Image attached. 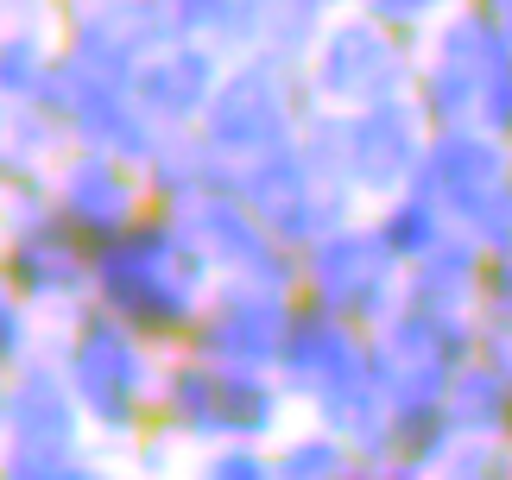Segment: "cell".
Here are the masks:
<instances>
[{"label":"cell","instance_id":"6da1fadb","mask_svg":"<svg viewBox=\"0 0 512 480\" xmlns=\"http://www.w3.org/2000/svg\"><path fill=\"white\" fill-rule=\"evenodd\" d=\"M215 278V259L171 209H146L121 234L95 240V297L165 354L190 342Z\"/></svg>","mask_w":512,"mask_h":480},{"label":"cell","instance_id":"7a4b0ae2","mask_svg":"<svg viewBox=\"0 0 512 480\" xmlns=\"http://www.w3.org/2000/svg\"><path fill=\"white\" fill-rule=\"evenodd\" d=\"M64 360L76 405H83L95 443L127 449L152 417H159V373H165V348H152L127 316H114L102 297H89L83 310H70L57 335L45 342Z\"/></svg>","mask_w":512,"mask_h":480},{"label":"cell","instance_id":"3957f363","mask_svg":"<svg viewBox=\"0 0 512 480\" xmlns=\"http://www.w3.org/2000/svg\"><path fill=\"white\" fill-rule=\"evenodd\" d=\"M89 417L76 405L64 360L38 348L7 373V436H0V480H95Z\"/></svg>","mask_w":512,"mask_h":480},{"label":"cell","instance_id":"277c9868","mask_svg":"<svg viewBox=\"0 0 512 480\" xmlns=\"http://www.w3.org/2000/svg\"><path fill=\"white\" fill-rule=\"evenodd\" d=\"M310 108H323V102L310 89L304 57L279 51V45H253L241 57H228V76H222V89H215V102L203 114V139L241 165V158L266 152V146L298 139Z\"/></svg>","mask_w":512,"mask_h":480},{"label":"cell","instance_id":"5b68a950","mask_svg":"<svg viewBox=\"0 0 512 480\" xmlns=\"http://www.w3.org/2000/svg\"><path fill=\"white\" fill-rule=\"evenodd\" d=\"M0 278L38 316L64 323L70 310H83L95 297V240L51 196L0 203Z\"/></svg>","mask_w":512,"mask_h":480},{"label":"cell","instance_id":"8992f818","mask_svg":"<svg viewBox=\"0 0 512 480\" xmlns=\"http://www.w3.org/2000/svg\"><path fill=\"white\" fill-rule=\"evenodd\" d=\"M310 89L329 108H367L386 95H411L424 64V32H392L361 7H342L310 45Z\"/></svg>","mask_w":512,"mask_h":480},{"label":"cell","instance_id":"52a82bcc","mask_svg":"<svg viewBox=\"0 0 512 480\" xmlns=\"http://www.w3.org/2000/svg\"><path fill=\"white\" fill-rule=\"evenodd\" d=\"M481 354V310H437L405 304L373 329L367 367L386 386V398H443L449 373Z\"/></svg>","mask_w":512,"mask_h":480},{"label":"cell","instance_id":"ba28073f","mask_svg":"<svg viewBox=\"0 0 512 480\" xmlns=\"http://www.w3.org/2000/svg\"><path fill=\"white\" fill-rule=\"evenodd\" d=\"M304 291L317 297V304L342 310L348 323L380 329L386 316L405 304V266L392 259L380 228H373L367 215H354L348 228L323 234L317 247H304Z\"/></svg>","mask_w":512,"mask_h":480},{"label":"cell","instance_id":"9c48e42d","mask_svg":"<svg viewBox=\"0 0 512 480\" xmlns=\"http://www.w3.org/2000/svg\"><path fill=\"white\" fill-rule=\"evenodd\" d=\"M38 102L64 114L70 133L83 139V146H108V152L133 158V165H146L152 146L165 139V127L140 108V95H133L127 76L95 70L89 57H76V51H57L51 83H45V95H38Z\"/></svg>","mask_w":512,"mask_h":480},{"label":"cell","instance_id":"30bf717a","mask_svg":"<svg viewBox=\"0 0 512 480\" xmlns=\"http://www.w3.org/2000/svg\"><path fill=\"white\" fill-rule=\"evenodd\" d=\"M291 304H298V291L222 272L184 348L215 360V367H272L285 342V323H291Z\"/></svg>","mask_w":512,"mask_h":480},{"label":"cell","instance_id":"8fae6325","mask_svg":"<svg viewBox=\"0 0 512 480\" xmlns=\"http://www.w3.org/2000/svg\"><path fill=\"white\" fill-rule=\"evenodd\" d=\"M177 222L196 234V247L215 259V272L260 278V285H279V291H304V253L285 247V240L266 228V215L241 203V190L203 196V203L177 209Z\"/></svg>","mask_w":512,"mask_h":480},{"label":"cell","instance_id":"7c38bea8","mask_svg":"<svg viewBox=\"0 0 512 480\" xmlns=\"http://www.w3.org/2000/svg\"><path fill=\"white\" fill-rule=\"evenodd\" d=\"M57 32H64V51L89 57L95 70L127 76V83L159 45L184 38L171 0H57Z\"/></svg>","mask_w":512,"mask_h":480},{"label":"cell","instance_id":"4fadbf2b","mask_svg":"<svg viewBox=\"0 0 512 480\" xmlns=\"http://www.w3.org/2000/svg\"><path fill=\"white\" fill-rule=\"evenodd\" d=\"M367 354H373V329L348 323L342 310H329V304H317L310 291H298L272 373L285 379L291 405H310L317 392L342 386V379H354V373H367Z\"/></svg>","mask_w":512,"mask_h":480},{"label":"cell","instance_id":"5bb4252c","mask_svg":"<svg viewBox=\"0 0 512 480\" xmlns=\"http://www.w3.org/2000/svg\"><path fill=\"white\" fill-rule=\"evenodd\" d=\"M51 203L64 209L89 240H108V234H121L133 215H146L152 196H146V171L133 165V158L76 139V146L51 165Z\"/></svg>","mask_w":512,"mask_h":480},{"label":"cell","instance_id":"9a60e30c","mask_svg":"<svg viewBox=\"0 0 512 480\" xmlns=\"http://www.w3.org/2000/svg\"><path fill=\"white\" fill-rule=\"evenodd\" d=\"M424 146H430V120L411 95H386V102L348 108V184L367 203L405 190L424 165Z\"/></svg>","mask_w":512,"mask_h":480},{"label":"cell","instance_id":"2e32d148","mask_svg":"<svg viewBox=\"0 0 512 480\" xmlns=\"http://www.w3.org/2000/svg\"><path fill=\"white\" fill-rule=\"evenodd\" d=\"M222 76H228V57L215 45H203V38H171V45H159L133 70V95H140V108L165 133H177V127H203Z\"/></svg>","mask_w":512,"mask_h":480},{"label":"cell","instance_id":"e0dca14e","mask_svg":"<svg viewBox=\"0 0 512 480\" xmlns=\"http://www.w3.org/2000/svg\"><path fill=\"white\" fill-rule=\"evenodd\" d=\"M506 171H512V139L487 133L481 120H462V127H437V133H430L424 165H418L411 184H418L424 196H437V203L462 222L468 203L487 196Z\"/></svg>","mask_w":512,"mask_h":480},{"label":"cell","instance_id":"ac0fdd59","mask_svg":"<svg viewBox=\"0 0 512 480\" xmlns=\"http://www.w3.org/2000/svg\"><path fill=\"white\" fill-rule=\"evenodd\" d=\"M140 171H146L152 209H171V215L190 209V203H203V196L241 190V165H234L228 152H215L209 139H203V127H177V133H165Z\"/></svg>","mask_w":512,"mask_h":480},{"label":"cell","instance_id":"d6986e66","mask_svg":"<svg viewBox=\"0 0 512 480\" xmlns=\"http://www.w3.org/2000/svg\"><path fill=\"white\" fill-rule=\"evenodd\" d=\"M159 430H171L184 449H209L222 443V367L190 348H171L165 354V373H159Z\"/></svg>","mask_w":512,"mask_h":480},{"label":"cell","instance_id":"ffe728a7","mask_svg":"<svg viewBox=\"0 0 512 480\" xmlns=\"http://www.w3.org/2000/svg\"><path fill=\"white\" fill-rule=\"evenodd\" d=\"M481 272H487V247L456 222L424 259L405 266V297L437 310H481Z\"/></svg>","mask_w":512,"mask_h":480},{"label":"cell","instance_id":"44dd1931","mask_svg":"<svg viewBox=\"0 0 512 480\" xmlns=\"http://www.w3.org/2000/svg\"><path fill=\"white\" fill-rule=\"evenodd\" d=\"M424 51L443 57V64H462L468 76H481V83H494L500 70H512V32H506L500 7H481V0L449 7L437 26L424 32Z\"/></svg>","mask_w":512,"mask_h":480},{"label":"cell","instance_id":"7402d4cb","mask_svg":"<svg viewBox=\"0 0 512 480\" xmlns=\"http://www.w3.org/2000/svg\"><path fill=\"white\" fill-rule=\"evenodd\" d=\"M456 443H462V430L443 398H392V480L443 474Z\"/></svg>","mask_w":512,"mask_h":480},{"label":"cell","instance_id":"603a6c76","mask_svg":"<svg viewBox=\"0 0 512 480\" xmlns=\"http://www.w3.org/2000/svg\"><path fill=\"white\" fill-rule=\"evenodd\" d=\"M291 411V392L272 367H222V430L247 443H272Z\"/></svg>","mask_w":512,"mask_h":480},{"label":"cell","instance_id":"cb8c5ba5","mask_svg":"<svg viewBox=\"0 0 512 480\" xmlns=\"http://www.w3.org/2000/svg\"><path fill=\"white\" fill-rule=\"evenodd\" d=\"M272 7H279V0H171L177 32L203 38V45H215L222 57H241L253 45H266Z\"/></svg>","mask_w":512,"mask_h":480},{"label":"cell","instance_id":"d4e9b609","mask_svg":"<svg viewBox=\"0 0 512 480\" xmlns=\"http://www.w3.org/2000/svg\"><path fill=\"white\" fill-rule=\"evenodd\" d=\"M373 228H380V240L392 247V259L399 266H411V259H424L437 240L456 228V215H449L437 196H424L418 184H405V190H392V196H380L373 203V215H367Z\"/></svg>","mask_w":512,"mask_h":480},{"label":"cell","instance_id":"484cf974","mask_svg":"<svg viewBox=\"0 0 512 480\" xmlns=\"http://www.w3.org/2000/svg\"><path fill=\"white\" fill-rule=\"evenodd\" d=\"M449 417H456L462 436H506L512 424V379L494 367V360H468V367L449 373V392H443Z\"/></svg>","mask_w":512,"mask_h":480},{"label":"cell","instance_id":"4316f807","mask_svg":"<svg viewBox=\"0 0 512 480\" xmlns=\"http://www.w3.org/2000/svg\"><path fill=\"white\" fill-rule=\"evenodd\" d=\"M310 184H323V177L310 171V158H304L298 139H285V146H266V152L241 158V203H247V209H260L266 222H272L279 209L298 203Z\"/></svg>","mask_w":512,"mask_h":480},{"label":"cell","instance_id":"83f0119b","mask_svg":"<svg viewBox=\"0 0 512 480\" xmlns=\"http://www.w3.org/2000/svg\"><path fill=\"white\" fill-rule=\"evenodd\" d=\"M64 51L57 26H0V102H38Z\"/></svg>","mask_w":512,"mask_h":480},{"label":"cell","instance_id":"f1b7e54d","mask_svg":"<svg viewBox=\"0 0 512 480\" xmlns=\"http://www.w3.org/2000/svg\"><path fill=\"white\" fill-rule=\"evenodd\" d=\"M354 468H361V455L329 424H310L272 449V480H354Z\"/></svg>","mask_w":512,"mask_h":480},{"label":"cell","instance_id":"f546056e","mask_svg":"<svg viewBox=\"0 0 512 480\" xmlns=\"http://www.w3.org/2000/svg\"><path fill=\"white\" fill-rule=\"evenodd\" d=\"M481 89H487L481 76H468L462 64H443V57L424 51L418 83H411V102L424 108L430 133H437V127H462V120H475L481 114Z\"/></svg>","mask_w":512,"mask_h":480},{"label":"cell","instance_id":"4dcf8cb0","mask_svg":"<svg viewBox=\"0 0 512 480\" xmlns=\"http://www.w3.org/2000/svg\"><path fill=\"white\" fill-rule=\"evenodd\" d=\"M7 139L19 152H32V158H45V165H57L70 146H76V133H70V120L45 108V102H13L7 108Z\"/></svg>","mask_w":512,"mask_h":480},{"label":"cell","instance_id":"1f68e13d","mask_svg":"<svg viewBox=\"0 0 512 480\" xmlns=\"http://www.w3.org/2000/svg\"><path fill=\"white\" fill-rule=\"evenodd\" d=\"M45 348V329H38V310L19 297L7 278H0V379L13 367H26V360Z\"/></svg>","mask_w":512,"mask_h":480},{"label":"cell","instance_id":"d6a6232c","mask_svg":"<svg viewBox=\"0 0 512 480\" xmlns=\"http://www.w3.org/2000/svg\"><path fill=\"white\" fill-rule=\"evenodd\" d=\"M449 480H512V443L506 436H462L443 462Z\"/></svg>","mask_w":512,"mask_h":480},{"label":"cell","instance_id":"836d02e7","mask_svg":"<svg viewBox=\"0 0 512 480\" xmlns=\"http://www.w3.org/2000/svg\"><path fill=\"white\" fill-rule=\"evenodd\" d=\"M462 228L475 234L487 253H512V171H506L487 196H475V203H468Z\"/></svg>","mask_w":512,"mask_h":480},{"label":"cell","instance_id":"e575fe53","mask_svg":"<svg viewBox=\"0 0 512 480\" xmlns=\"http://www.w3.org/2000/svg\"><path fill=\"white\" fill-rule=\"evenodd\" d=\"M203 474L209 480H272V449L247 443V436H222L203 449Z\"/></svg>","mask_w":512,"mask_h":480},{"label":"cell","instance_id":"d590c367","mask_svg":"<svg viewBox=\"0 0 512 480\" xmlns=\"http://www.w3.org/2000/svg\"><path fill=\"white\" fill-rule=\"evenodd\" d=\"M32 196H51V165L0 133V203H32Z\"/></svg>","mask_w":512,"mask_h":480},{"label":"cell","instance_id":"8d00e7d4","mask_svg":"<svg viewBox=\"0 0 512 480\" xmlns=\"http://www.w3.org/2000/svg\"><path fill=\"white\" fill-rule=\"evenodd\" d=\"M348 7H361L367 19H380L392 32H430L449 7H462V0H348Z\"/></svg>","mask_w":512,"mask_h":480},{"label":"cell","instance_id":"74e56055","mask_svg":"<svg viewBox=\"0 0 512 480\" xmlns=\"http://www.w3.org/2000/svg\"><path fill=\"white\" fill-rule=\"evenodd\" d=\"M323 26H329V19H323V13H310L304 0H279V7H272V26H266V45L310 57V45L323 38Z\"/></svg>","mask_w":512,"mask_h":480},{"label":"cell","instance_id":"f35d334b","mask_svg":"<svg viewBox=\"0 0 512 480\" xmlns=\"http://www.w3.org/2000/svg\"><path fill=\"white\" fill-rule=\"evenodd\" d=\"M481 316H500V323H512V253H487V272H481Z\"/></svg>","mask_w":512,"mask_h":480},{"label":"cell","instance_id":"ab89813d","mask_svg":"<svg viewBox=\"0 0 512 480\" xmlns=\"http://www.w3.org/2000/svg\"><path fill=\"white\" fill-rule=\"evenodd\" d=\"M177 449H184V443H177L171 430H159V424H146V430L127 443V455H133V468H140V474H165Z\"/></svg>","mask_w":512,"mask_h":480},{"label":"cell","instance_id":"60d3db41","mask_svg":"<svg viewBox=\"0 0 512 480\" xmlns=\"http://www.w3.org/2000/svg\"><path fill=\"white\" fill-rule=\"evenodd\" d=\"M475 120H481L487 133H500V139H512V70H500L494 83L481 89V114H475Z\"/></svg>","mask_w":512,"mask_h":480},{"label":"cell","instance_id":"b9f144b4","mask_svg":"<svg viewBox=\"0 0 512 480\" xmlns=\"http://www.w3.org/2000/svg\"><path fill=\"white\" fill-rule=\"evenodd\" d=\"M481 360H494V367L512 379V323H500V316H481Z\"/></svg>","mask_w":512,"mask_h":480},{"label":"cell","instance_id":"7bdbcfd3","mask_svg":"<svg viewBox=\"0 0 512 480\" xmlns=\"http://www.w3.org/2000/svg\"><path fill=\"white\" fill-rule=\"evenodd\" d=\"M0 26H57V0H0Z\"/></svg>","mask_w":512,"mask_h":480},{"label":"cell","instance_id":"ee69618b","mask_svg":"<svg viewBox=\"0 0 512 480\" xmlns=\"http://www.w3.org/2000/svg\"><path fill=\"white\" fill-rule=\"evenodd\" d=\"M0 436H7V379H0Z\"/></svg>","mask_w":512,"mask_h":480},{"label":"cell","instance_id":"f6af8a7d","mask_svg":"<svg viewBox=\"0 0 512 480\" xmlns=\"http://www.w3.org/2000/svg\"><path fill=\"white\" fill-rule=\"evenodd\" d=\"M500 19H506V32H512V0H506V7H500Z\"/></svg>","mask_w":512,"mask_h":480},{"label":"cell","instance_id":"bcb514c9","mask_svg":"<svg viewBox=\"0 0 512 480\" xmlns=\"http://www.w3.org/2000/svg\"><path fill=\"white\" fill-rule=\"evenodd\" d=\"M7 108H13V102H0V133H7Z\"/></svg>","mask_w":512,"mask_h":480},{"label":"cell","instance_id":"7dc6e473","mask_svg":"<svg viewBox=\"0 0 512 480\" xmlns=\"http://www.w3.org/2000/svg\"><path fill=\"white\" fill-rule=\"evenodd\" d=\"M481 7H506V0H481Z\"/></svg>","mask_w":512,"mask_h":480},{"label":"cell","instance_id":"c3c4849f","mask_svg":"<svg viewBox=\"0 0 512 480\" xmlns=\"http://www.w3.org/2000/svg\"><path fill=\"white\" fill-rule=\"evenodd\" d=\"M506 443H512V424H506Z\"/></svg>","mask_w":512,"mask_h":480}]
</instances>
